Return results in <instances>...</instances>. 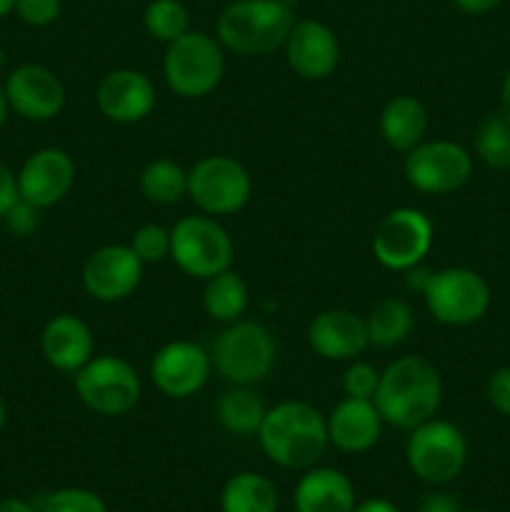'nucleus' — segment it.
<instances>
[{
    "label": "nucleus",
    "mask_w": 510,
    "mask_h": 512,
    "mask_svg": "<svg viewBox=\"0 0 510 512\" xmlns=\"http://www.w3.org/2000/svg\"><path fill=\"white\" fill-rule=\"evenodd\" d=\"M255 438L265 458L285 470L313 468L330 445L323 413L303 400H285L268 408Z\"/></svg>",
    "instance_id": "2"
},
{
    "label": "nucleus",
    "mask_w": 510,
    "mask_h": 512,
    "mask_svg": "<svg viewBox=\"0 0 510 512\" xmlns=\"http://www.w3.org/2000/svg\"><path fill=\"white\" fill-rule=\"evenodd\" d=\"M485 398L500 415L510 418V365L498 368L490 375L488 385H485Z\"/></svg>",
    "instance_id": "35"
},
{
    "label": "nucleus",
    "mask_w": 510,
    "mask_h": 512,
    "mask_svg": "<svg viewBox=\"0 0 510 512\" xmlns=\"http://www.w3.org/2000/svg\"><path fill=\"white\" fill-rule=\"evenodd\" d=\"M365 325H368L370 345L388 350L405 343L413 335L415 315L405 300L385 298L375 303L373 310L365 315Z\"/></svg>",
    "instance_id": "27"
},
{
    "label": "nucleus",
    "mask_w": 510,
    "mask_h": 512,
    "mask_svg": "<svg viewBox=\"0 0 510 512\" xmlns=\"http://www.w3.org/2000/svg\"><path fill=\"white\" fill-rule=\"evenodd\" d=\"M453 3H455V8L463 10V13H468V15H485V13H490V10L498 8L503 0H453Z\"/></svg>",
    "instance_id": "39"
},
{
    "label": "nucleus",
    "mask_w": 510,
    "mask_h": 512,
    "mask_svg": "<svg viewBox=\"0 0 510 512\" xmlns=\"http://www.w3.org/2000/svg\"><path fill=\"white\" fill-rule=\"evenodd\" d=\"M325 425H328L330 445H335L343 453L358 455L375 448L385 423L373 400L343 398L330 410Z\"/></svg>",
    "instance_id": "20"
},
{
    "label": "nucleus",
    "mask_w": 510,
    "mask_h": 512,
    "mask_svg": "<svg viewBox=\"0 0 510 512\" xmlns=\"http://www.w3.org/2000/svg\"><path fill=\"white\" fill-rule=\"evenodd\" d=\"M500 113L510 120V70L503 80V88H500Z\"/></svg>",
    "instance_id": "42"
},
{
    "label": "nucleus",
    "mask_w": 510,
    "mask_h": 512,
    "mask_svg": "<svg viewBox=\"0 0 510 512\" xmlns=\"http://www.w3.org/2000/svg\"><path fill=\"white\" fill-rule=\"evenodd\" d=\"M308 345L318 358L345 363L370 348L363 315L345 308H330L315 315L308 325Z\"/></svg>",
    "instance_id": "19"
},
{
    "label": "nucleus",
    "mask_w": 510,
    "mask_h": 512,
    "mask_svg": "<svg viewBox=\"0 0 510 512\" xmlns=\"http://www.w3.org/2000/svg\"><path fill=\"white\" fill-rule=\"evenodd\" d=\"M100 113L118 125H135L153 113L158 103L153 80L133 68L110 70L95 93Z\"/></svg>",
    "instance_id": "18"
},
{
    "label": "nucleus",
    "mask_w": 510,
    "mask_h": 512,
    "mask_svg": "<svg viewBox=\"0 0 510 512\" xmlns=\"http://www.w3.org/2000/svg\"><path fill=\"white\" fill-rule=\"evenodd\" d=\"M468 512H485V510H468Z\"/></svg>",
    "instance_id": "47"
},
{
    "label": "nucleus",
    "mask_w": 510,
    "mask_h": 512,
    "mask_svg": "<svg viewBox=\"0 0 510 512\" xmlns=\"http://www.w3.org/2000/svg\"><path fill=\"white\" fill-rule=\"evenodd\" d=\"M3 88L10 110L33 123H48L58 118L65 105V88L60 78L38 63L15 68Z\"/></svg>",
    "instance_id": "15"
},
{
    "label": "nucleus",
    "mask_w": 510,
    "mask_h": 512,
    "mask_svg": "<svg viewBox=\"0 0 510 512\" xmlns=\"http://www.w3.org/2000/svg\"><path fill=\"white\" fill-rule=\"evenodd\" d=\"M475 155L495 170H510V120L500 110L483 115L473 135Z\"/></svg>",
    "instance_id": "29"
},
{
    "label": "nucleus",
    "mask_w": 510,
    "mask_h": 512,
    "mask_svg": "<svg viewBox=\"0 0 510 512\" xmlns=\"http://www.w3.org/2000/svg\"><path fill=\"white\" fill-rule=\"evenodd\" d=\"M0 512H40V510L33 508L30 503H25V500L10 498V500H3V503H0Z\"/></svg>",
    "instance_id": "41"
},
{
    "label": "nucleus",
    "mask_w": 510,
    "mask_h": 512,
    "mask_svg": "<svg viewBox=\"0 0 510 512\" xmlns=\"http://www.w3.org/2000/svg\"><path fill=\"white\" fill-rule=\"evenodd\" d=\"M380 383V370L375 365L363 363V360H353L343 373V393L345 398H363L373 400L375 390Z\"/></svg>",
    "instance_id": "33"
},
{
    "label": "nucleus",
    "mask_w": 510,
    "mask_h": 512,
    "mask_svg": "<svg viewBox=\"0 0 510 512\" xmlns=\"http://www.w3.org/2000/svg\"><path fill=\"white\" fill-rule=\"evenodd\" d=\"M403 170L418 193L448 195L473 178V155L453 140H423L405 153Z\"/></svg>",
    "instance_id": "11"
},
{
    "label": "nucleus",
    "mask_w": 510,
    "mask_h": 512,
    "mask_svg": "<svg viewBox=\"0 0 510 512\" xmlns=\"http://www.w3.org/2000/svg\"><path fill=\"white\" fill-rule=\"evenodd\" d=\"M145 30L160 43H173L190 30V13L180 0H150L143 13Z\"/></svg>",
    "instance_id": "30"
},
{
    "label": "nucleus",
    "mask_w": 510,
    "mask_h": 512,
    "mask_svg": "<svg viewBox=\"0 0 510 512\" xmlns=\"http://www.w3.org/2000/svg\"><path fill=\"white\" fill-rule=\"evenodd\" d=\"M420 295H423L428 313L438 323L453 325V328L478 323L488 313L490 298H493L483 275L473 268H463V265L430 273Z\"/></svg>",
    "instance_id": "9"
},
{
    "label": "nucleus",
    "mask_w": 510,
    "mask_h": 512,
    "mask_svg": "<svg viewBox=\"0 0 510 512\" xmlns=\"http://www.w3.org/2000/svg\"><path fill=\"white\" fill-rule=\"evenodd\" d=\"M353 512H403V510L385 498H368L363 500V503H355Z\"/></svg>",
    "instance_id": "40"
},
{
    "label": "nucleus",
    "mask_w": 510,
    "mask_h": 512,
    "mask_svg": "<svg viewBox=\"0 0 510 512\" xmlns=\"http://www.w3.org/2000/svg\"><path fill=\"white\" fill-rule=\"evenodd\" d=\"M410 473L428 485H448L463 473L468 460V443L458 425L430 418L410 430L405 445Z\"/></svg>",
    "instance_id": "8"
},
{
    "label": "nucleus",
    "mask_w": 510,
    "mask_h": 512,
    "mask_svg": "<svg viewBox=\"0 0 510 512\" xmlns=\"http://www.w3.org/2000/svg\"><path fill=\"white\" fill-rule=\"evenodd\" d=\"M213 368L230 385H258L273 370L278 358V345L273 333L255 320H235L228 323L213 345Z\"/></svg>",
    "instance_id": "5"
},
{
    "label": "nucleus",
    "mask_w": 510,
    "mask_h": 512,
    "mask_svg": "<svg viewBox=\"0 0 510 512\" xmlns=\"http://www.w3.org/2000/svg\"><path fill=\"white\" fill-rule=\"evenodd\" d=\"M13 10L23 23L33 25V28H45L60 18L63 3L60 0H15Z\"/></svg>",
    "instance_id": "34"
},
{
    "label": "nucleus",
    "mask_w": 510,
    "mask_h": 512,
    "mask_svg": "<svg viewBox=\"0 0 510 512\" xmlns=\"http://www.w3.org/2000/svg\"><path fill=\"white\" fill-rule=\"evenodd\" d=\"M213 373V358L205 348L190 340L165 343L150 363L155 388L170 400H188L205 388Z\"/></svg>",
    "instance_id": "13"
},
{
    "label": "nucleus",
    "mask_w": 510,
    "mask_h": 512,
    "mask_svg": "<svg viewBox=\"0 0 510 512\" xmlns=\"http://www.w3.org/2000/svg\"><path fill=\"white\" fill-rule=\"evenodd\" d=\"M233 238L213 215H185L170 228V258L185 275L208 280L230 268Z\"/></svg>",
    "instance_id": "7"
},
{
    "label": "nucleus",
    "mask_w": 510,
    "mask_h": 512,
    "mask_svg": "<svg viewBox=\"0 0 510 512\" xmlns=\"http://www.w3.org/2000/svg\"><path fill=\"white\" fill-rule=\"evenodd\" d=\"M40 350L50 368L60 373H78L95 355L93 330L78 315L60 313L45 323L40 335Z\"/></svg>",
    "instance_id": "21"
},
{
    "label": "nucleus",
    "mask_w": 510,
    "mask_h": 512,
    "mask_svg": "<svg viewBox=\"0 0 510 512\" xmlns=\"http://www.w3.org/2000/svg\"><path fill=\"white\" fill-rule=\"evenodd\" d=\"M3 68H5V50L0 48V73H3Z\"/></svg>",
    "instance_id": "46"
},
{
    "label": "nucleus",
    "mask_w": 510,
    "mask_h": 512,
    "mask_svg": "<svg viewBox=\"0 0 510 512\" xmlns=\"http://www.w3.org/2000/svg\"><path fill=\"white\" fill-rule=\"evenodd\" d=\"M248 305V283H245L243 275L235 273L233 268L223 270V273L205 280L203 308L205 313H208V318H213L215 323H235V320L243 318Z\"/></svg>",
    "instance_id": "25"
},
{
    "label": "nucleus",
    "mask_w": 510,
    "mask_h": 512,
    "mask_svg": "<svg viewBox=\"0 0 510 512\" xmlns=\"http://www.w3.org/2000/svg\"><path fill=\"white\" fill-rule=\"evenodd\" d=\"M5 420H8V410H5L3 398H0V433H3V428H5Z\"/></svg>",
    "instance_id": "45"
},
{
    "label": "nucleus",
    "mask_w": 510,
    "mask_h": 512,
    "mask_svg": "<svg viewBox=\"0 0 510 512\" xmlns=\"http://www.w3.org/2000/svg\"><path fill=\"white\" fill-rule=\"evenodd\" d=\"M290 70L303 80H325L340 63L338 35L313 18L295 20L283 45Z\"/></svg>",
    "instance_id": "17"
},
{
    "label": "nucleus",
    "mask_w": 510,
    "mask_h": 512,
    "mask_svg": "<svg viewBox=\"0 0 510 512\" xmlns=\"http://www.w3.org/2000/svg\"><path fill=\"white\" fill-rule=\"evenodd\" d=\"M265 413H268V408H265V403L255 395L250 385H233L228 393L220 395L218 405H215L218 423L228 433L243 435V438L258 435Z\"/></svg>",
    "instance_id": "26"
},
{
    "label": "nucleus",
    "mask_w": 510,
    "mask_h": 512,
    "mask_svg": "<svg viewBox=\"0 0 510 512\" xmlns=\"http://www.w3.org/2000/svg\"><path fill=\"white\" fill-rule=\"evenodd\" d=\"M435 240L433 220L418 208H395L380 220L373 255L383 268L405 273L425 260Z\"/></svg>",
    "instance_id": "12"
},
{
    "label": "nucleus",
    "mask_w": 510,
    "mask_h": 512,
    "mask_svg": "<svg viewBox=\"0 0 510 512\" xmlns=\"http://www.w3.org/2000/svg\"><path fill=\"white\" fill-rule=\"evenodd\" d=\"M295 25L288 0H235L220 13L215 33L223 48L243 58H263L283 48Z\"/></svg>",
    "instance_id": "3"
},
{
    "label": "nucleus",
    "mask_w": 510,
    "mask_h": 512,
    "mask_svg": "<svg viewBox=\"0 0 510 512\" xmlns=\"http://www.w3.org/2000/svg\"><path fill=\"white\" fill-rule=\"evenodd\" d=\"M75 185V163L65 150L40 148L18 173V195L23 203L45 210L58 205Z\"/></svg>",
    "instance_id": "16"
},
{
    "label": "nucleus",
    "mask_w": 510,
    "mask_h": 512,
    "mask_svg": "<svg viewBox=\"0 0 510 512\" xmlns=\"http://www.w3.org/2000/svg\"><path fill=\"white\" fill-rule=\"evenodd\" d=\"M440 400L443 378L438 368L423 355H405L380 373L373 403L385 425L410 433L420 423L435 418Z\"/></svg>",
    "instance_id": "1"
},
{
    "label": "nucleus",
    "mask_w": 510,
    "mask_h": 512,
    "mask_svg": "<svg viewBox=\"0 0 510 512\" xmlns=\"http://www.w3.org/2000/svg\"><path fill=\"white\" fill-rule=\"evenodd\" d=\"M253 178L240 160L230 155H205L188 170V198L213 218L235 215L250 203Z\"/></svg>",
    "instance_id": "10"
},
{
    "label": "nucleus",
    "mask_w": 510,
    "mask_h": 512,
    "mask_svg": "<svg viewBox=\"0 0 510 512\" xmlns=\"http://www.w3.org/2000/svg\"><path fill=\"white\" fill-rule=\"evenodd\" d=\"M355 488L343 470L308 468L293 493L295 512H353Z\"/></svg>",
    "instance_id": "22"
},
{
    "label": "nucleus",
    "mask_w": 510,
    "mask_h": 512,
    "mask_svg": "<svg viewBox=\"0 0 510 512\" xmlns=\"http://www.w3.org/2000/svg\"><path fill=\"white\" fill-rule=\"evenodd\" d=\"M40 512H108V505L93 490L60 488L45 495Z\"/></svg>",
    "instance_id": "32"
},
{
    "label": "nucleus",
    "mask_w": 510,
    "mask_h": 512,
    "mask_svg": "<svg viewBox=\"0 0 510 512\" xmlns=\"http://www.w3.org/2000/svg\"><path fill=\"white\" fill-rule=\"evenodd\" d=\"M73 388L80 403L103 418L128 415L143 395L138 370L120 355H93L73 373Z\"/></svg>",
    "instance_id": "6"
},
{
    "label": "nucleus",
    "mask_w": 510,
    "mask_h": 512,
    "mask_svg": "<svg viewBox=\"0 0 510 512\" xmlns=\"http://www.w3.org/2000/svg\"><path fill=\"white\" fill-rule=\"evenodd\" d=\"M8 113H10V105H8V98H5V88L0 85V128H3L5 120H8Z\"/></svg>",
    "instance_id": "43"
},
{
    "label": "nucleus",
    "mask_w": 510,
    "mask_h": 512,
    "mask_svg": "<svg viewBox=\"0 0 510 512\" xmlns=\"http://www.w3.org/2000/svg\"><path fill=\"white\" fill-rule=\"evenodd\" d=\"M420 512H463L458 500L448 493H430L420 503Z\"/></svg>",
    "instance_id": "38"
},
{
    "label": "nucleus",
    "mask_w": 510,
    "mask_h": 512,
    "mask_svg": "<svg viewBox=\"0 0 510 512\" xmlns=\"http://www.w3.org/2000/svg\"><path fill=\"white\" fill-rule=\"evenodd\" d=\"M128 245L143 265L163 263L165 258H170V230L158 223L140 225Z\"/></svg>",
    "instance_id": "31"
},
{
    "label": "nucleus",
    "mask_w": 510,
    "mask_h": 512,
    "mask_svg": "<svg viewBox=\"0 0 510 512\" xmlns=\"http://www.w3.org/2000/svg\"><path fill=\"white\" fill-rule=\"evenodd\" d=\"M5 220H8L10 230H13L15 235H30L35 230V225H38V208L18 200V203L8 210Z\"/></svg>",
    "instance_id": "36"
},
{
    "label": "nucleus",
    "mask_w": 510,
    "mask_h": 512,
    "mask_svg": "<svg viewBox=\"0 0 510 512\" xmlns=\"http://www.w3.org/2000/svg\"><path fill=\"white\" fill-rule=\"evenodd\" d=\"M278 490L265 475L243 470L220 490V512H278Z\"/></svg>",
    "instance_id": "24"
},
{
    "label": "nucleus",
    "mask_w": 510,
    "mask_h": 512,
    "mask_svg": "<svg viewBox=\"0 0 510 512\" xmlns=\"http://www.w3.org/2000/svg\"><path fill=\"white\" fill-rule=\"evenodd\" d=\"M138 185L148 203L175 205L188 195V170L168 158L150 160L140 170Z\"/></svg>",
    "instance_id": "28"
},
{
    "label": "nucleus",
    "mask_w": 510,
    "mask_h": 512,
    "mask_svg": "<svg viewBox=\"0 0 510 512\" xmlns=\"http://www.w3.org/2000/svg\"><path fill=\"white\" fill-rule=\"evenodd\" d=\"M143 263L130 245H105L83 265V288L98 303H120L138 290Z\"/></svg>",
    "instance_id": "14"
},
{
    "label": "nucleus",
    "mask_w": 510,
    "mask_h": 512,
    "mask_svg": "<svg viewBox=\"0 0 510 512\" xmlns=\"http://www.w3.org/2000/svg\"><path fill=\"white\" fill-rule=\"evenodd\" d=\"M163 75L178 98H205L218 88L225 75L223 45L203 30H188L165 45Z\"/></svg>",
    "instance_id": "4"
},
{
    "label": "nucleus",
    "mask_w": 510,
    "mask_h": 512,
    "mask_svg": "<svg viewBox=\"0 0 510 512\" xmlns=\"http://www.w3.org/2000/svg\"><path fill=\"white\" fill-rule=\"evenodd\" d=\"M13 8H15V0H0V18L13 13Z\"/></svg>",
    "instance_id": "44"
},
{
    "label": "nucleus",
    "mask_w": 510,
    "mask_h": 512,
    "mask_svg": "<svg viewBox=\"0 0 510 512\" xmlns=\"http://www.w3.org/2000/svg\"><path fill=\"white\" fill-rule=\"evenodd\" d=\"M18 200V175L0 160V218H5Z\"/></svg>",
    "instance_id": "37"
},
{
    "label": "nucleus",
    "mask_w": 510,
    "mask_h": 512,
    "mask_svg": "<svg viewBox=\"0 0 510 512\" xmlns=\"http://www.w3.org/2000/svg\"><path fill=\"white\" fill-rule=\"evenodd\" d=\"M428 108L413 95H395L380 110V135L388 148L408 153L420 145L428 133Z\"/></svg>",
    "instance_id": "23"
}]
</instances>
